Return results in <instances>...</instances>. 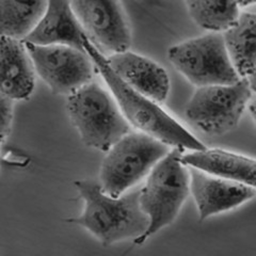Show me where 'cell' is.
Instances as JSON below:
<instances>
[{"instance_id": "obj_1", "label": "cell", "mask_w": 256, "mask_h": 256, "mask_svg": "<svg viewBox=\"0 0 256 256\" xmlns=\"http://www.w3.org/2000/svg\"><path fill=\"white\" fill-rule=\"evenodd\" d=\"M75 187L84 200V210L79 217L66 221L86 230L102 246L137 240L148 230L150 220L140 205V189L111 196L100 180L92 178L77 180Z\"/></svg>"}, {"instance_id": "obj_2", "label": "cell", "mask_w": 256, "mask_h": 256, "mask_svg": "<svg viewBox=\"0 0 256 256\" xmlns=\"http://www.w3.org/2000/svg\"><path fill=\"white\" fill-rule=\"evenodd\" d=\"M84 48L132 128L174 148L190 152L206 150L201 141L160 107L158 102L125 84L111 68L106 56L86 36H84Z\"/></svg>"}, {"instance_id": "obj_3", "label": "cell", "mask_w": 256, "mask_h": 256, "mask_svg": "<svg viewBox=\"0 0 256 256\" xmlns=\"http://www.w3.org/2000/svg\"><path fill=\"white\" fill-rule=\"evenodd\" d=\"M66 111L84 146L102 153L132 132L114 94L93 80L68 96Z\"/></svg>"}, {"instance_id": "obj_4", "label": "cell", "mask_w": 256, "mask_h": 256, "mask_svg": "<svg viewBox=\"0 0 256 256\" xmlns=\"http://www.w3.org/2000/svg\"><path fill=\"white\" fill-rule=\"evenodd\" d=\"M184 150L172 148L153 168L140 189L139 201L143 212L148 214V230L134 240L142 244L160 230L172 224L190 194L189 166L182 162Z\"/></svg>"}, {"instance_id": "obj_5", "label": "cell", "mask_w": 256, "mask_h": 256, "mask_svg": "<svg viewBox=\"0 0 256 256\" xmlns=\"http://www.w3.org/2000/svg\"><path fill=\"white\" fill-rule=\"evenodd\" d=\"M172 148L144 132H128L102 159L98 180L102 190L111 196L124 194L148 178Z\"/></svg>"}, {"instance_id": "obj_6", "label": "cell", "mask_w": 256, "mask_h": 256, "mask_svg": "<svg viewBox=\"0 0 256 256\" xmlns=\"http://www.w3.org/2000/svg\"><path fill=\"white\" fill-rule=\"evenodd\" d=\"M252 94L246 78L232 84L198 86L185 107V118L205 134H226L239 124Z\"/></svg>"}, {"instance_id": "obj_7", "label": "cell", "mask_w": 256, "mask_h": 256, "mask_svg": "<svg viewBox=\"0 0 256 256\" xmlns=\"http://www.w3.org/2000/svg\"><path fill=\"white\" fill-rule=\"evenodd\" d=\"M174 68L196 88L232 84L240 80L230 61L222 32H208L176 44L168 50Z\"/></svg>"}, {"instance_id": "obj_8", "label": "cell", "mask_w": 256, "mask_h": 256, "mask_svg": "<svg viewBox=\"0 0 256 256\" xmlns=\"http://www.w3.org/2000/svg\"><path fill=\"white\" fill-rule=\"evenodd\" d=\"M24 43L36 74L54 93L68 96L93 80L96 68L84 50L61 44Z\"/></svg>"}, {"instance_id": "obj_9", "label": "cell", "mask_w": 256, "mask_h": 256, "mask_svg": "<svg viewBox=\"0 0 256 256\" xmlns=\"http://www.w3.org/2000/svg\"><path fill=\"white\" fill-rule=\"evenodd\" d=\"M88 38L108 57L130 50V22L120 0H70Z\"/></svg>"}, {"instance_id": "obj_10", "label": "cell", "mask_w": 256, "mask_h": 256, "mask_svg": "<svg viewBox=\"0 0 256 256\" xmlns=\"http://www.w3.org/2000/svg\"><path fill=\"white\" fill-rule=\"evenodd\" d=\"M190 192L200 220L203 221L242 205L256 196V190L228 178L189 166Z\"/></svg>"}, {"instance_id": "obj_11", "label": "cell", "mask_w": 256, "mask_h": 256, "mask_svg": "<svg viewBox=\"0 0 256 256\" xmlns=\"http://www.w3.org/2000/svg\"><path fill=\"white\" fill-rule=\"evenodd\" d=\"M107 60L114 73L134 90L158 104L166 100L170 78L157 62L130 50L110 54Z\"/></svg>"}, {"instance_id": "obj_12", "label": "cell", "mask_w": 256, "mask_h": 256, "mask_svg": "<svg viewBox=\"0 0 256 256\" xmlns=\"http://www.w3.org/2000/svg\"><path fill=\"white\" fill-rule=\"evenodd\" d=\"M84 36L70 0H48L42 20L24 41L38 45H68L84 50Z\"/></svg>"}, {"instance_id": "obj_13", "label": "cell", "mask_w": 256, "mask_h": 256, "mask_svg": "<svg viewBox=\"0 0 256 256\" xmlns=\"http://www.w3.org/2000/svg\"><path fill=\"white\" fill-rule=\"evenodd\" d=\"M36 74L24 41L2 36V93L15 102L28 100L34 90Z\"/></svg>"}, {"instance_id": "obj_14", "label": "cell", "mask_w": 256, "mask_h": 256, "mask_svg": "<svg viewBox=\"0 0 256 256\" xmlns=\"http://www.w3.org/2000/svg\"><path fill=\"white\" fill-rule=\"evenodd\" d=\"M182 162L191 168L221 176L256 190V159L221 148L182 153Z\"/></svg>"}, {"instance_id": "obj_15", "label": "cell", "mask_w": 256, "mask_h": 256, "mask_svg": "<svg viewBox=\"0 0 256 256\" xmlns=\"http://www.w3.org/2000/svg\"><path fill=\"white\" fill-rule=\"evenodd\" d=\"M223 34L232 63L240 78H249L256 70V13L240 12Z\"/></svg>"}, {"instance_id": "obj_16", "label": "cell", "mask_w": 256, "mask_h": 256, "mask_svg": "<svg viewBox=\"0 0 256 256\" xmlns=\"http://www.w3.org/2000/svg\"><path fill=\"white\" fill-rule=\"evenodd\" d=\"M48 0H2V36L24 41L47 9Z\"/></svg>"}, {"instance_id": "obj_17", "label": "cell", "mask_w": 256, "mask_h": 256, "mask_svg": "<svg viewBox=\"0 0 256 256\" xmlns=\"http://www.w3.org/2000/svg\"><path fill=\"white\" fill-rule=\"evenodd\" d=\"M190 18L208 32H224L238 18L237 0H185Z\"/></svg>"}, {"instance_id": "obj_18", "label": "cell", "mask_w": 256, "mask_h": 256, "mask_svg": "<svg viewBox=\"0 0 256 256\" xmlns=\"http://www.w3.org/2000/svg\"><path fill=\"white\" fill-rule=\"evenodd\" d=\"M14 102L12 98L2 93V104H0V134L2 143L4 144L10 137L14 118Z\"/></svg>"}, {"instance_id": "obj_19", "label": "cell", "mask_w": 256, "mask_h": 256, "mask_svg": "<svg viewBox=\"0 0 256 256\" xmlns=\"http://www.w3.org/2000/svg\"><path fill=\"white\" fill-rule=\"evenodd\" d=\"M249 111H250V114L252 116L253 122L256 126V98H252L249 102Z\"/></svg>"}, {"instance_id": "obj_20", "label": "cell", "mask_w": 256, "mask_h": 256, "mask_svg": "<svg viewBox=\"0 0 256 256\" xmlns=\"http://www.w3.org/2000/svg\"><path fill=\"white\" fill-rule=\"evenodd\" d=\"M246 79L249 80V84H250L252 92L256 94V70H255L254 73L249 78H246Z\"/></svg>"}, {"instance_id": "obj_21", "label": "cell", "mask_w": 256, "mask_h": 256, "mask_svg": "<svg viewBox=\"0 0 256 256\" xmlns=\"http://www.w3.org/2000/svg\"><path fill=\"white\" fill-rule=\"evenodd\" d=\"M237 2L240 6V9H242V8H246V6L256 4V0H237Z\"/></svg>"}]
</instances>
